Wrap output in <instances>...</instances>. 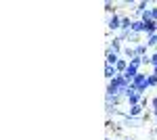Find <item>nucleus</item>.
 Returning <instances> with one entry per match:
<instances>
[{
    "mask_svg": "<svg viewBox=\"0 0 157 140\" xmlns=\"http://www.w3.org/2000/svg\"><path fill=\"white\" fill-rule=\"evenodd\" d=\"M147 75H149V73L140 71V73H138V75H136V78L132 80V88H134V90H138V92L143 94V96H145L147 90H149V80H147Z\"/></svg>",
    "mask_w": 157,
    "mask_h": 140,
    "instance_id": "obj_2",
    "label": "nucleus"
},
{
    "mask_svg": "<svg viewBox=\"0 0 157 140\" xmlns=\"http://www.w3.org/2000/svg\"><path fill=\"white\" fill-rule=\"evenodd\" d=\"M124 140H128V138H124Z\"/></svg>",
    "mask_w": 157,
    "mask_h": 140,
    "instance_id": "obj_19",
    "label": "nucleus"
},
{
    "mask_svg": "<svg viewBox=\"0 0 157 140\" xmlns=\"http://www.w3.org/2000/svg\"><path fill=\"white\" fill-rule=\"evenodd\" d=\"M130 88H132V84L124 75H115L111 82H107V94H113V96H126Z\"/></svg>",
    "mask_w": 157,
    "mask_h": 140,
    "instance_id": "obj_1",
    "label": "nucleus"
},
{
    "mask_svg": "<svg viewBox=\"0 0 157 140\" xmlns=\"http://www.w3.org/2000/svg\"><path fill=\"white\" fill-rule=\"evenodd\" d=\"M149 105H151V109L155 111V109H157V96H153V98H151V103H149Z\"/></svg>",
    "mask_w": 157,
    "mask_h": 140,
    "instance_id": "obj_15",
    "label": "nucleus"
},
{
    "mask_svg": "<svg viewBox=\"0 0 157 140\" xmlns=\"http://www.w3.org/2000/svg\"><path fill=\"white\" fill-rule=\"evenodd\" d=\"M151 19L157 21V4H155V6H151Z\"/></svg>",
    "mask_w": 157,
    "mask_h": 140,
    "instance_id": "obj_14",
    "label": "nucleus"
},
{
    "mask_svg": "<svg viewBox=\"0 0 157 140\" xmlns=\"http://www.w3.org/2000/svg\"><path fill=\"white\" fill-rule=\"evenodd\" d=\"M128 117H145V105H132V107H128Z\"/></svg>",
    "mask_w": 157,
    "mask_h": 140,
    "instance_id": "obj_5",
    "label": "nucleus"
},
{
    "mask_svg": "<svg viewBox=\"0 0 157 140\" xmlns=\"http://www.w3.org/2000/svg\"><path fill=\"white\" fill-rule=\"evenodd\" d=\"M145 44H147L149 48H157V34H151V36H147Z\"/></svg>",
    "mask_w": 157,
    "mask_h": 140,
    "instance_id": "obj_12",
    "label": "nucleus"
},
{
    "mask_svg": "<svg viewBox=\"0 0 157 140\" xmlns=\"http://www.w3.org/2000/svg\"><path fill=\"white\" fill-rule=\"evenodd\" d=\"M107 50H111V52H115V55H121V50H124V42H121L120 38H113V40L109 42Z\"/></svg>",
    "mask_w": 157,
    "mask_h": 140,
    "instance_id": "obj_6",
    "label": "nucleus"
},
{
    "mask_svg": "<svg viewBox=\"0 0 157 140\" xmlns=\"http://www.w3.org/2000/svg\"><path fill=\"white\" fill-rule=\"evenodd\" d=\"M153 134H155V136H157V126H155V128H153Z\"/></svg>",
    "mask_w": 157,
    "mask_h": 140,
    "instance_id": "obj_17",
    "label": "nucleus"
},
{
    "mask_svg": "<svg viewBox=\"0 0 157 140\" xmlns=\"http://www.w3.org/2000/svg\"><path fill=\"white\" fill-rule=\"evenodd\" d=\"M132 32L134 34H145V21H143V19H134Z\"/></svg>",
    "mask_w": 157,
    "mask_h": 140,
    "instance_id": "obj_9",
    "label": "nucleus"
},
{
    "mask_svg": "<svg viewBox=\"0 0 157 140\" xmlns=\"http://www.w3.org/2000/svg\"><path fill=\"white\" fill-rule=\"evenodd\" d=\"M121 29V13H115L107 19V34L111 32H120Z\"/></svg>",
    "mask_w": 157,
    "mask_h": 140,
    "instance_id": "obj_3",
    "label": "nucleus"
},
{
    "mask_svg": "<svg viewBox=\"0 0 157 140\" xmlns=\"http://www.w3.org/2000/svg\"><path fill=\"white\" fill-rule=\"evenodd\" d=\"M153 115H155V117H157V109H155V111H153Z\"/></svg>",
    "mask_w": 157,
    "mask_h": 140,
    "instance_id": "obj_18",
    "label": "nucleus"
},
{
    "mask_svg": "<svg viewBox=\"0 0 157 140\" xmlns=\"http://www.w3.org/2000/svg\"><path fill=\"white\" fill-rule=\"evenodd\" d=\"M151 73H155V75H157V63H153V65H151Z\"/></svg>",
    "mask_w": 157,
    "mask_h": 140,
    "instance_id": "obj_16",
    "label": "nucleus"
},
{
    "mask_svg": "<svg viewBox=\"0 0 157 140\" xmlns=\"http://www.w3.org/2000/svg\"><path fill=\"white\" fill-rule=\"evenodd\" d=\"M121 57H124V59H128V61H130V59H134V46H132V44H124Z\"/></svg>",
    "mask_w": 157,
    "mask_h": 140,
    "instance_id": "obj_10",
    "label": "nucleus"
},
{
    "mask_svg": "<svg viewBox=\"0 0 157 140\" xmlns=\"http://www.w3.org/2000/svg\"><path fill=\"white\" fill-rule=\"evenodd\" d=\"M121 59V55H115V52H111V50H107V55H105V65H117V61Z\"/></svg>",
    "mask_w": 157,
    "mask_h": 140,
    "instance_id": "obj_8",
    "label": "nucleus"
},
{
    "mask_svg": "<svg viewBox=\"0 0 157 140\" xmlns=\"http://www.w3.org/2000/svg\"><path fill=\"white\" fill-rule=\"evenodd\" d=\"M124 98H126V105H128V107H132V105H138V103H140V100H143L145 96L138 92V90L130 88V90L126 92V96H124Z\"/></svg>",
    "mask_w": 157,
    "mask_h": 140,
    "instance_id": "obj_4",
    "label": "nucleus"
},
{
    "mask_svg": "<svg viewBox=\"0 0 157 140\" xmlns=\"http://www.w3.org/2000/svg\"><path fill=\"white\" fill-rule=\"evenodd\" d=\"M117 75V71H115V67L113 65H105V78H107V82H111L113 78Z\"/></svg>",
    "mask_w": 157,
    "mask_h": 140,
    "instance_id": "obj_11",
    "label": "nucleus"
},
{
    "mask_svg": "<svg viewBox=\"0 0 157 140\" xmlns=\"http://www.w3.org/2000/svg\"><path fill=\"white\" fill-rule=\"evenodd\" d=\"M134 57H149V46H147L145 42H140V44H136L134 46Z\"/></svg>",
    "mask_w": 157,
    "mask_h": 140,
    "instance_id": "obj_7",
    "label": "nucleus"
},
{
    "mask_svg": "<svg viewBox=\"0 0 157 140\" xmlns=\"http://www.w3.org/2000/svg\"><path fill=\"white\" fill-rule=\"evenodd\" d=\"M147 80H149V88H157V75L155 73H149Z\"/></svg>",
    "mask_w": 157,
    "mask_h": 140,
    "instance_id": "obj_13",
    "label": "nucleus"
}]
</instances>
